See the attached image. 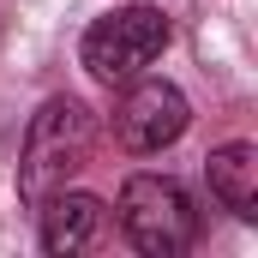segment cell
<instances>
[{"label":"cell","instance_id":"cell-1","mask_svg":"<svg viewBox=\"0 0 258 258\" xmlns=\"http://www.w3.org/2000/svg\"><path fill=\"white\" fill-rule=\"evenodd\" d=\"M90 150H96V114L78 96H48L30 114L24 150H18V198L42 204L48 192H60L66 180L90 162Z\"/></svg>","mask_w":258,"mask_h":258},{"label":"cell","instance_id":"cell-2","mask_svg":"<svg viewBox=\"0 0 258 258\" xmlns=\"http://www.w3.org/2000/svg\"><path fill=\"white\" fill-rule=\"evenodd\" d=\"M120 234L144 258L186 252L198 234L192 192L180 180H168V174H126V186H120Z\"/></svg>","mask_w":258,"mask_h":258},{"label":"cell","instance_id":"cell-3","mask_svg":"<svg viewBox=\"0 0 258 258\" xmlns=\"http://www.w3.org/2000/svg\"><path fill=\"white\" fill-rule=\"evenodd\" d=\"M162 48H168V18L156 6H114L84 30L78 60L96 84H132Z\"/></svg>","mask_w":258,"mask_h":258},{"label":"cell","instance_id":"cell-4","mask_svg":"<svg viewBox=\"0 0 258 258\" xmlns=\"http://www.w3.org/2000/svg\"><path fill=\"white\" fill-rule=\"evenodd\" d=\"M186 126H192V102H186L180 84H168V78H132L126 96L114 102V138L126 144L132 156L168 150Z\"/></svg>","mask_w":258,"mask_h":258},{"label":"cell","instance_id":"cell-5","mask_svg":"<svg viewBox=\"0 0 258 258\" xmlns=\"http://www.w3.org/2000/svg\"><path fill=\"white\" fill-rule=\"evenodd\" d=\"M36 216H42V252H54V258H72V252H84L96 234H102V198H90V192H48L42 204H36Z\"/></svg>","mask_w":258,"mask_h":258},{"label":"cell","instance_id":"cell-6","mask_svg":"<svg viewBox=\"0 0 258 258\" xmlns=\"http://www.w3.org/2000/svg\"><path fill=\"white\" fill-rule=\"evenodd\" d=\"M204 174H210V192H216V204H222L228 216H240V222L258 216V150L246 138L210 150V168H204Z\"/></svg>","mask_w":258,"mask_h":258}]
</instances>
